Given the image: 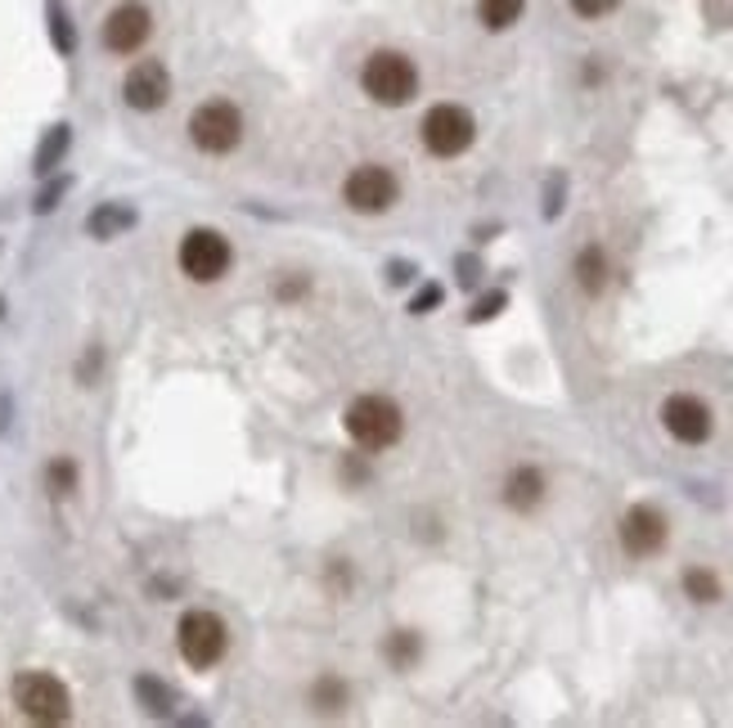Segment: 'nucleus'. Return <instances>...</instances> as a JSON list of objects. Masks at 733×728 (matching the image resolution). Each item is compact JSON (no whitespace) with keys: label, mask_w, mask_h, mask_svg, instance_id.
Masks as SVG:
<instances>
[{"label":"nucleus","mask_w":733,"mask_h":728,"mask_svg":"<svg viewBox=\"0 0 733 728\" xmlns=\"http://www.w3.org/2000/svg\"><path fill=\"white\" fill-rule=\"evenodd\" d=\"M50 481H54V495H68V491H72V481H77V468H72L68 459L50 463Z\"/></svg>","instance_id":"23"},{"label":"nucleus","mask_w":733,"mask_h":728,"mask_svg":"<svg viewBox=\"0 0 733 728\" xmlns=\"http://www.w3.org/2000/svg\"><path fill=\"white\" fill-rule=\"evenodd\" d=\"M415 275V266H405V262H391V284H405Z\"/></svg>","instance_id":"28"},{"label":"nucleus","mask_w":733,"mask_h":728,"mask_svg":"<svg viewBox=\"0 0 733 728\" xmlns=\"http://www.w3.org/2000/svg\"><path fill=\"white\" fill-rule=\"evenodd\" d=\"M441 297H446V293H441L437 284H424V293H415V301H410V310H415V315H428L432 306H441Z\"/></svg>","instance_id":"26"},{"label":"nucleus","mask_w":733,"mask_h":728,"mask_svg":"<svg viewBox=\"0 0 733 728\" xmlns=\"http://www.w3.org/2000/svg\"><path fill=\"white\" fill-rule=\"evenodd\" d=\"M63 194H68V181H54V185H45V189L37 194V203H32V207H37V216H45V212H54Z\"/></svg>","instance_id":"24"},{"label":"nucleus","mask_w":733,"mask_h":728,"mask_svg":"<svg viewBox=\"0 0 733 728\" xmlns=\"http://www.w3.org/2000/svg\"><path fill=\"white\" fill-rule=\"evenodd\" d=\"M181 270L194 284H216L230 270V243L216 229H190L181 238Z\"/></svg>","instance_id":"6"},{"label":"nucleus","mask_w":733,"mask_h":728,"mask_svg":"<svg viewBox=\"0 0 733 728\" xmlns=\"http://www.w3.org/2000/svg\"><path fill=\"white\" fill-rule=\"evenodd\" d=\"M306 288V279H288V284H279V297H297Z\"/></svg>","instance_id":"29"},{"label":"nucleus","mask_w":733,"mask_h":728,"mask_svg":"<svg viewBox=\"0 0 733 728\" xmlns=\"http://www.w3.org/2000/svg\"><path fill=\"white\" fill-rule=\"evenodd\" d=\"M190 140L203 153H230L243 140V113L234 104H225V100L198 104L194 117H190Z\"/></svg>","instance_id":"5"},{"label":"nucleus","mask_w":733,"mask_h":728,"mask_svg":"<svg viewBox=\"0 0 733 728\" xmlns=\"http://www.w3.org/2000/svg\"><path fill=\"white\" fill-rule=\"evenodd\" d=\"M387 662L396 666V670H410L415 662H419V653H424V643H419V634H410V629H396L391 638H387Z\"/></svg>","instance_id":"18"},{"label":"nucleus","mask_w":733,"mask_h":728,"mask_svg":"<svg viewBox=\"0 0 733 728\" xmlns=\"http://www.w3.org/2000/svg\"><path fill=\"white\" fill-rule=\"evenodd\" d=\"M347 437L360 445V450H391L405 432V419H400V404L387 400V396H356L347 404Z\"/></svg>","instance_id":"2"},{"label":"nucleus","mask_w":733,"mask_h":728,"mask_svg":"<svg viewBox=\"0 0 733 728\" xmlns=\"http://www.w3.org/2000/svg\"><path fill=\"white\" fill-rule=\"evenodd\" d=\"M14 701H19V710H23L28 719H37V724H63V719L72 715L68 688H63L54 675H45V670H23V675L14 679Z\"/></svg>","instance_id":"4"},{"label":"nucleus","mask_w":733,"mask_h":728,"mask_svg":"<svg viewBox=\"0 0 733 728\" xmlns=\"http://www.w3.org/2000/svg\"><path fill=\"white\" fill-rule=\"evenodd\" d=\"M621 6V0H572V10L581 14V19H603V14H612Z\"/></svg>","instance_id":"25"},{"label":"nucleus","mask_w":733,"mask_h":728,"mask_svg":"<svg viewBox=\"0 0 733 728\" xmlns=\"http://www.w3.org/2000/svg\"><path fill=\"white\" fill-rule=\"evenodd\" d=\"M122 100H126L135 113L162 109V104L172 100V76H167V68H162L157 59L135 63V68L126 72V81H122Z\"/></svg>","instance_id":"9"},{"label":"nucleus","mask_w":733,"mask_h":728,"mask_svg":"<svg viewBox=\"0 0 733 728\" xmlns=\"http://www.w3.org/2000/svg\"><path fill=\"white\" fill-rule=\"evenodd\" d=\"M149 32H153V19L140 0H122V6L104 19V45L113 54H135L149 41Z\"/></svg>","instance_id":"10"},{"label":"nucleus","mask_w":733,"mask_h":728,"mask_svg":"<svg viewBox=\"0 0 733 728\" xmlns=\"http://www.w3.org/2000/svg\"><path fill=\"white\" fill-rule=\"evenodd\" d=\"M684 594L693 603H715L720 598V581L706 572V566H693V572H684Z\"/></svg>","instance_id":"21"},{"label":"nucleus","mask_w":733,"mask_h":728,"mask_svg":"<svg viewBox=\"0 0 733 728\" xmlns=\"http://www.w3.org/2000/svg\"><path fill=\"white\" fill-rule=\"evenodd\" d=\"M544 500V476H540V468H513L509 472V481H505V504L513 509V513H531L536 504Z\"/></svg>","instance_id":"13"},{"label":"nucleus","mask_w":733,"mask_h":728,"mask_svg":"<svg viewBox=\"0 0 733 728\" xmlns=\"http://www.w3.org/2000/svg\"><path fill=\"white\" fill-rule=\"evenodd\" d=\"M472 135H477L472 113L459 109V104H437V109H428V117H424V144H428V153H437V157H459V153L472 144Z\"/></svg>","instance_id":"7"},{"label":"nucleus","mask_w":733,"mask_h":728,"mask_svg":"<svg viewBox=\"0 0 733 728\" xmlns=\"http://www.w3.org/2000/svg\"><path fill=\"white\" fill-rule=\"evenodd\" d=\"M50 23H54V41H59V50L68 54V50H72V28H68V19L54 10V14H50Z\"/></svg>","instance_id":"27"},{"label":"nucleus","mask_w":733,"mask_h":728,"mask_svg":"<svg viewBox=\"0 0 733 728\" xmlns=\"http://www.w3.org/2000/svg\"><path fill=\"white\" fill-rule=\"evenodd\" d=\"M176 643H181V657L194 670H212L225 657L230 634H225V621L216 612H185L176 625Z\"/></svg>","instance_id":"3"},{"label":"nucleus","mask_w":733,"mask_h":728,"mask_svg":"<svg viewBox=\"0 0 733 728\" xmlns=\"http://www.w3.org/2000/svg\"><path fill=\"white\" fill-rule=\"evenodd\" d=\"M396 194H400L396 176H391L387 167H378V162H365V167H356V172L347 176V185H343L347 207L360 212V216H378V212H387V207L396 203Z\"/></svg>","instance_id":"8"},{"label":"nucleus","mask_w":733,"mask_h":728,"mask_svg":"<svg viewBox=\"0 0 733 728\" xmlns=\"http://www.w3.org/2000/svg\"><path fill=\"white\" fill-rule=\"evenodd\" d=\"M577 284L594 297V293H603V284H608V257L599 253V248H586L581 257H577Z\"/></svg>","instance_id":"17"},{"label":"nucleus","mask_w":733,"mask_h":728,"mask_svg":"<svg viewBox=\"0 0 733 728\" xmlns=\"http://www.w3.org/2000/svg\"><path fill=\"white\" fill-rule=\"evenodd\" d=\"M135 693H140V701H144L149 715H167V710H172V693H167V684H157V679L140 675V679H135Z\"/></svg>","instance_id":"20"},{"label":"nucleus","mask_w":733,"mask_h":728,"mask_svg":"<svg viewBox=\"0 0 733 728\" xmlns=\"http://www.w3.org/2000/svg\"><path fill=\"white\" fill-rule=\"evenodd\" d=\"M360 86L374 104L383 109H400L419 95V68L405 59L400 50H374L360 68Z\"/></svg>","instance_id":"1"},{"label":"nucleus","mask_w":733,"mask_h":728,"mask_svg":"<svg viewBox=\"0 0 733 728\" xmlns=\"http://www.w3.org/2000/svg\"><path fill=\"white\" fill-rule=\"evenodd\" d=\"M135 221H140V216H135V207H126V203H100V207L86 216V234H91V238H100V243H109V238L126 234Z\"/></svg>","instance_id":"14"},{"label":"nucleus","mask_w":733,"mask_h":728,"mask_svg":"<svg viewBox=\"0 0 733 728\" xmlns=\"http://www.w3.org/2000/svg\"><path fill=\"white\" fill-rule=\"evenodd\" d=\"M621 544L630 557H648L666 544V517L653 509V504H634L625 517H621Z\"/></svg>","instance_id":"12"},{"label":"nucleus","mask_w":733,"mask_h":728,"mask_svg":"<svg viewBox=\"0 0 733 728\" xmlns=\"http://www.w3.org/2000/svg\"><path fill=\"white\" fill-rule=\"evenodd\" d=\"M310 701H315L324 715H334V710H343V706H347V684H343V679H334V675H324V679H315Z\"/></svg>","instance_id":"19"},{"label":"nucleus","mask_w":733,"mask_h":728,"mask_svg":"<svg viewBox=\"0 0 733 728\" xmlns=\"http://www.w3.org/2000/svg\"><path fill=\"white\" fill-rule=\"evenodd\" d=\"M662 423H666V432L675 437V441H684V445H702L706 437H711V410L698 400V396H671L666 404H662Z\"/></svg>","instance_id":"11"},{"label":"nucleus","mask_w":733,"mask_h":728,"mask_svg":"<svg viewBox=\"0 0 733 728\" xmlns=\"http://www.w3.org/2000/svg\"><path fill=\"white\" fill-rule=\"evenodd\" d=\"M68 144H72V131H68L63 122L45 131V140H41V148H37V176H50V172L59 167L63 153H68Z\"/></svg>","instance_id":"16"},{"label":"nucleus","mask_w":733,"mask_h":728,"mask_svg":"<svg viewBox=\"0 0 733 728\" xmlns=\"http://www.w3.org/2000/svg\"><path fill=\"white\" fill-rule=\"evenodd\" d=\"M505 301H509L505 293H491V297H481V301H477V306L468 310V319H472V324H486V319H496V315L505 310Z\"/></svg>","instance_id":"22"},{"label":"nucleus","mask_w":733,"mask_h":728,"mask_svg":"<svg viewBox=\"0 0 733 728\" xmlns=\"http://www.w3.org/2000/svg\"><path fill=\"white\" fill-rule=\"evenodd\" d=\"M522 10H527V0H477V14H481V23L491 32L513 28L522 19Z\"/></svg>","instance_id":"15"}]
</instances>
